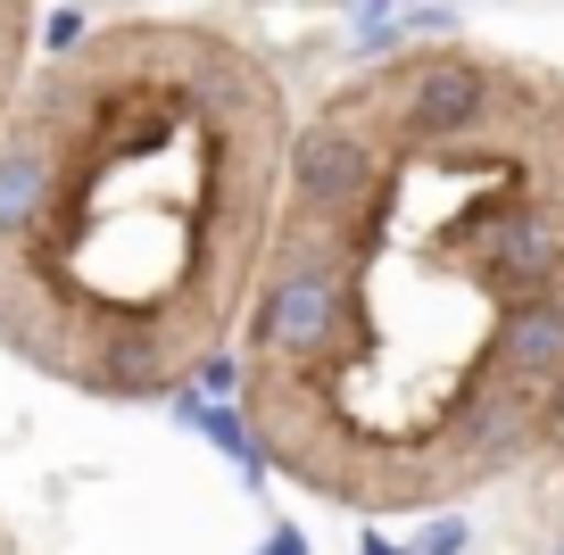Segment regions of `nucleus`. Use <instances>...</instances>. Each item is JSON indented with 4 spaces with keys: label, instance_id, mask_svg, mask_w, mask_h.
<instances>
[{
    "label": "nucleus",
    "instance_id": "obj_1",
    "mask_svg": "<svg viewBox=\"0 0 564 555\" xmlns=\"http://www.w3.org/2000/svg\"><path fill=\"white\" fill-rule=\"evenodd\" d=\"M241 432L340 514H448L564 448V67L373 42L291 133L232 340Z\"/></svg>",
    "mask_w": 564,
    "mask_h": 555
},
{
    "label": "nucleus",
    "instance_id": "obj_2",
    "mask_svg": "<svg viewBox=\"0 0 564 555\" xmlns=\"http://www.w3.org/2000/svg\"><path fill=\"white\" fill-rule=\"evenodd\" d=\"M300 108L208 18L58 34L0 124V348L100 406H159L241 340Z\"/></svg>",
    "mask_w": 564,
    "mask_h": 555
},
{
    "label": "nucleus",
    "instance_id": "obj_3",
    "mask_svg": "<svg viewBox=\"0 0 564 555\" xmlns=\"http://www.w3.org/2000/svg\"><path fill=\"white\" fill-rule=\"evenodd\" d=\"M34 0H0V124H9V108H18L25 75H34Z\"/></svg>",
    "mask_w": 564,
    "mask_h": 555
},
{
    "label": "nucleus",
    "instance_id": "obj_4",
    "mask_svg": "<svg viewBox=\"0 0 564 555\" xmlns=\"http://www.w3.org/2000/svg\"><path fill=\"white\" fill-rule=\"evenodd\" d=\"M556 555H564V547H556Z\"/></svg>",
    "mask_w": 564,
    "mask_h": 555
}]
</instances>
